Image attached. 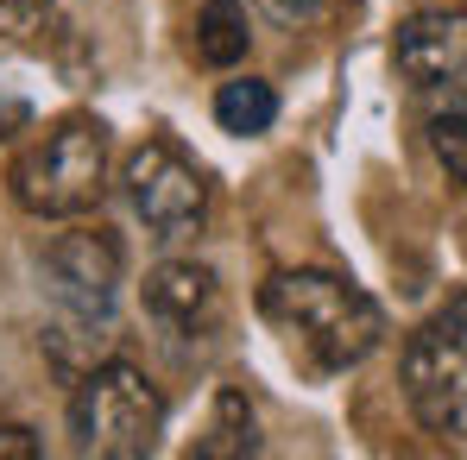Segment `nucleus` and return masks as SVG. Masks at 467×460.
Returning a JSON list of instances; mask_svg holds the SVG:
<instances>
[{
  "instance_id": "nucleus-1",
  "label": "nucleus",
  "mask_w": 467,
  "mask_h": 460,
  "mask_svg": "<svg viewBox=\"0 0 467 460\" xmlns=\"http://www.w3.org/2000/svg\"><path fill=\"white\" fill-rule=\"evenodd\" d=\"M259 309H265V322H278L291 334V347H304L316 373L360 366L386 334L379 303L335 271H278V278H265Z\"/></svg>"
},
{
  "instance_id": "nucleus-2",
  "label": "nucleus",
  "mask_w": 467,
  "mask_h": 460,
  "mask_svg": "<svg viewBox=\"0 0 467 460\" xmlns=\"http://www.w3.org/2000/svg\"><path fill=\"white\" fill-rule=\"evenodd\" d=\"M6 189L38 221H77L88 209H101V189H108V127L95 114L51 120L26 152L13 158Z\"/></svg>"
},
{
  "instance_id": "nucleus-3",
  "label": "nucleus",
  "mask_w": 467,
  "mask_h": 460,
  "mask_svg": "<svg viewBox=\"0 0 467 460\" xmlns=\"http://www.w3.org/2000/svg\"><path fill=\"white\" fill-rule=\"evenodd\" d=\"M158 429H164V397L133 360H101L82 373L77 397H70L77 455L140 460L158 448Z\"/></svg>"
},
{
  "instance_id": "nucleus-4",
  "label": "nucleus",
  "mask_w": 467,
  "mask_h": 460,
  "mask_svg": "<svg viewBox=\"0 0 467 460\" xmlns=\"http://www.w3.org/2000/svg\"><path fill=\"white\" fill-rule=\"evenodd\" d=\"M404 397L430 435L467 442V291L404 341Z\"/></svg>"
},
{
  "instance_id": "nucleus-5",
  "label": "nucleus",
  "mask_w": 467,
  "mask_h": 460,
  "mask_svg": "<svg viewBox=\"0 0 467 460\" xmlns=\"http://www.w3.org/2000/svg\"><path fill=\"white\" fill-rule=\"evenodd\" d=\"M391 64L417 95H467V0H423L398 19Z\"/></svg>"
},
{
  "instance_id": "nucleus-6",
  "label": "nucleus",
  "mask_w": 467,
  "mask_h": 460,
  "mask_svg": "<svg viewBox=\"0 0 467 460\" xmlns=\"http://www.w3.org/2000/svg\"><path fill=\"white\" fill-rule=\"evenodd\" d=\"M127 202L158 240H183L209 215V183L171 139H146L127 158Z\"/></svg>"
},
{
  "instance_id": "nucleus-7",
  "label": "nucleus",
  "mask_w": 467,
  "mask_h": 460,
  "mask_svg": "<svg viewBox=\"0 0 467 460\" xmlns=\"http://www.w3.org/2000/svg\"><path fill=\"white\" fill-rule=\"evenodd\" d=\"M45 291L57 297V309H70L82 328L108 322L114 297H120V246L101 228L57 233L45 246Z\"/></svg>"
},
{
  "instance_id": "nucleus-8",
  "label": "nucleus",
  "mask_w": 467,
  "mask_h": 460,
  "mask_svg": "<svg viewBox=\"0 0 467 460\" xmlns=\"http://www.w3.org/2000/svg\"><path fill=\"white\" fill-rule=\"evenodd\" d=\"M140 303H146V315H152L164 334H177V341H209V334L222 328V315H228L222 278H215L209 265H196V259L158 265L152 278H146V291H140Z\"/></svg>"
},
{
  "instance_id": "nucleus-9",
  "label": "nucleus",
  "mask_w": 467,
  "mask_h": 460,
  "mask_svg": "<svg viewBox=\"0 0 467 460\" xmlns=\"http://www.w3.org/2000/svg\"><path fill=\"white\" fill-rule=\"evenodd\" d=\"M57 0H0V57H45L64 45Z\"/></svg>"
},
{
  "instance_id": "nucleus-10",
  "label": "nucleus",
  "mask_w": 467,
  "mask_h": 460,
  "mask_svg": "<svg viewBox=\"0 0 467 460\" xmlns=\"http://www.w3.org/2000/svg\"><path fill=\"white\" fill-rule=\"evenodd\" d=\"M246 45H253L246 6L240 0H202V13H196V57L215 64V70H234L246 57Z\"/></svg>"
},
{
  "instance_id": "nucleus-11",
  "label": "nucleus",
  "mask_w": 467,
  "mask_h": 460,
  "mask_svg": "<svg viewBox=\"0 0 467 460\" xmlns=\"http://www.w3.org/2000/svg\"><path fill=\"white\" fill-rule=\"evenodd\" d=\"M215 120H222V133H240V139L265 133V127L278 120V95H272V82H259V77L222 82V88H215Z\"/></svg>"
},
{
  "instance_id": "nucleus-12",
  "label": "nucleus",
  "mask_w": 467,
  "mask_h": 460,
  "mask_svg": "<svg viewBox=\"0 0 467 460\" xmlns=\"http://www.w3.org/2000/svg\"><path fill=\"white\" fill-rule=\"evenodd\" d=\"M240 455H259V429H253V410L240 391H222L215 397V423L209 435L196 442V460H240Z\"/></svg>"
},
{
  "instance_id": "nucleus-13",
  "label": "nucleus",
  "mask_w": 467,
  "mask_h": 460,
  "mask_svg": "<svg viewBox=\"0 0 467 460\" xmlns=\"http://www.w3.org/2000/svg\"><path fill=\"white\" fill-rule=\"evenodd\" d=\"M423 133H430L436 164L449 170V183L467 189V107H462V95H436V107H430V120H423Z\"/></svg>"
},
{
  "instance_id": "nucleus-14",
  "label": "nucleus",
  "mask_w": 467,
  "mask_h": 460,
  "mask_svg": "<svg viewBox=\"0 0 467 460\" xmlns=\"http://www.w3.org/2000/svg\"><path fill=\"white\" fill-rule=\"evenodd\" d=\"M38 455H45V442H38L26 423H6V429H0V460H38Z\"/></svg>"
},
{
  "instance_id": "nucleus-15",
  "label": "nucleus",
  "mask_w": 467,
  "mask_h": 460,
  "mask_svg": "<svg viewBox=\"0 0 467 460\" xmlns=\"http://www.w3.org/2000/svg\"><path fill=\"white\" fill-rule=\"evenodd\" d=\"M278 26H310V19H322V0H259Z\"/></svg>"
},
{
  "instance_id": "nucleus-16",
  "label": "nucleus",
  "mask_w": 467,
  "mask_h": 460,
  "mask_svg": "<svg viewBox=\"0 0 467 460\" xmlns=\"http://www.w3.org/2000/svg\"><path fill=\"white\" fill-rule=\"evenodd\" d=\"M26 127H32V101L26 95H0V139L26 133Z\"/></svg>"
}]
</instances>
